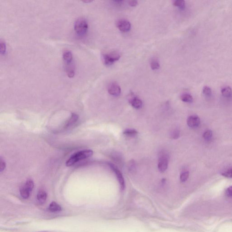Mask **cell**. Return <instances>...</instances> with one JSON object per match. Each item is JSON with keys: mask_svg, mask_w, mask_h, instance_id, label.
<instances>
[{"mask_svg": "<svg viewBox=\"0 0 232 232\" xmlns=\"http://www.w3.org/2000/svg\"><path fill=\"white\" fill-rule=\"evenodd\" d=\"M93 154V151L91 150H84L76 152L68 160L66 165L67 166H71L79 161L91 157Z\"/></svg>", "mask_w": 232, "mask_h": 232, "instance_id": "obj_1", "label": "cell"}, {"mask_svg": "<svg viewBox=\"0 0 232 232\" xmlns=\"http://www.w3.org/2000/svg\"><path fill=\"white\" fill-rule=\"evenodd\" d=\"M89 24L87 20L84 18L78 19L74 24V30L76 34L79 37L86 35L88 32Z\"/></svg>", "mask_w": 232, "mask_h": 232, "instance_id": "obj_2", "label": "cell"}, {"mask_svg": "<svg viewBox=\"0 0 232 232\" xmlns=\"http://www.w3.org/2000/svg\"><path fill=\"white\" fill-rule=\"evenodd\" d=\"M34 187V183L33 180L28 179L26 182L21 187L20 189V194L24 199H27L30 196Z\"/></svg>", "mask_w": 232, "mask_h": 232, "instance_id": "obj_3", "label": "cell"}, {"mask_svg": "<svg viewBox=\"0 0 232 232\" xmlns=\"http://www.w3.org/2000/svg\"><path fill=\"white\" fill-rule=\"evenodd\" d=\"M121 57L120 54L116 51H112L102 55V60L106 66H111Z\"/></svg>", "mask_w": 232, "mask_h": 232, "instance_id": "obj_4", "label": "cell"}, {"mask_svg": "<svg viewBox=\"0 0 232 232\" xmlns=\"http://www.w3.org/2000/svg\"><path fill=\"white\" fill-rule=\"evenodd\" d=\"M169 156L166 153H161L159 159L158 168L161 172H164L168 167Z\"/></svg>", "mask_w": 232, "mask_h": 232, "instance_id": "obj_5", "label": "cell"}, {"mask_svg": "<svg viewBox=\"0 0 232 232\" xmlns=\"http://www.w3.org/2000/svg\"><path fill=\"white\" fill-rule=\"evenodd\" d=\"M108 166H110L112 170L116 174V177H117V179L118 180L120 186H121V189H124L125 188V182H124V178H123L122 174L121 171L118 170L117 167L114 166L113 164L111 163H108Z\"/></svg>", "mask_w": 232, "mask_h": 232, "instance_id": "obj_6", "label": "cell"}, {"mask_svg": "<svg viewBox=\"0 0 232 232\" xmlns=\"http://www.w3.org/2000/svg\"><path fill=\"white\" fill-rule=\"evenodd\" d=\"M116 25L120 31L123 32H127L131 29V24L130 22L124 19L118 20Z\"/></svg>", "mask_w": 232, "mask_h": 232, "instance_id": "obj_7", "label": "cell"}, {"mask_svg": "<svg viewBox=\"0 0 232 232\" xmlns=\"http://www.w3.org/2000/svg\"><path fill=\"white\" fill-rule=\"evenodd\" d=\"M107 90L110 94L114 96H118L121 94V88L118 84L115 82L111 83L109 84Z\"/></svg>", "mask_w": 232, "mask_h": 232, "instance_id": "obj_8", "label": "cell"}, {"mask_svg": "<svg viewBox=\"0 0 232 232\" xmlns=\"http://www.w3.org/2000/svg\"><path fill=\"white\" fill-rule=\"evenodd\" d=\"M187 123L190 128H197L200 124V118L196 115H191L188 118Z\"/></svg>", "mask_w": 232, "mask_h": 232, "instance_id": "obj_9", "label": "cell"}, {"mask_svg": "<svg viewBox=\"0 0 232 232\" xmlns=\"http://www.w3.org/2000/svg\"><path fill=\"white\" fill-rule=\"evenodd\" d=\"M129 102L133 107L137 109L140 108L143 105V102L139 98L135 96L133 94H131V97L129 99Z\"/></svg>", "mask_w": 232, "mask_h": 232, "instance_id": "obj_10", "label": "cell"}, {"mask_svg": "<svg viewBox=\"0 0 232 232\" xmlns=\"http://www.w3.org/2000/svg\"><path fill=\"white\" fill-rule=\"evenodd\" d=\"M63 59L66 64L72 63L73 56L72 52L70 50H66L63 54Z\"/></svg>", "mask_w": 232, "mask_h": 232, "instance_id": "obj_11", "label": "cell"}, {"mask_svg": "<svg viewBox=\"0 0 232 232\" xmlns=\"http://www.w3.org/2000/svg\"><path fill=\"white\" fill-rule=\"evenodd\" d=\"M66 70L68 77L72 78L75 75V69L72 63L66 64Z\"/></svg>", "mask_w": 232, "mask_h": 232, "instance_id": "obj_12", "label": "cell"}, {"mask_svg": "<svg viewBox=\"0 0 232 232\" xmlns=\"http://www.w3.org/2000/svg\"><path fill=\"white\" fill-rule=\"evenodd\" d=\"M47 196V193L45 191L40 190L37 194V199L40 203L43 204L46 201Z\"/></svg>", "mask_w": 232, "mask_h": 232, "instance_id": "obj_13", "label": "cell"}, {"mask_svg": "<svg viewBox=\"0 0 232 232\" xmlns=\"http://www.w3.org/2000/svg\"><path fill=\"white\" fill-rule=\"evenodd\" d=\"M49 210L52 212L60 211L62 209L61 206L57 204L56 202H52L50 205L49 207Z\"/></svg>", "mask_w": 232, "mask_h": 232, "instance_id": "obj_14", "label": "cell"}, {"mask_svg": "<svg viewBox=\"0 0 232 232\" xmlns=\"http://www.w3.org/2000/svg\"><path fill=\"white\" fill-rule=\"evenodd\" d=\"M221 93L226 98H229L232 95V90L228 86L224 87L221 90Z\"/></svg>", "mask_w": 232, "mask_h": 232, "instance_id": "obj_15", "label": "cell"}, {"mask_svg": "<svg viewBox=\"0 0 232 232\" xmlns=\"http://www.w3.org/2000/svg\"><path fill=\"white\" fill-rule=\"evenodd\" d=\"M78 118V115L75 113H73L70 120H69L68 122L67 123L66 125V128H68V127H71L73 125L77 122Z\"/></svg>", "mask_w": 232, "mask_h": 232, "instance_id": "obj_16", "label": "cell"}, {"mask_svg": "<svg viewBox=\"0 0 232 232\" xmlns=\"http://www.w3.org/2000/svg\"><path fill=\"white\" fill-rule=\"evenodd\" d=\"M180 99L182 101L185 102H192L193 101L192 96L188 94H184L182 95Z\"/></svg>", "mask_w": 232, "mask_h": 232, "instance_id": "obj_17", "label": "cell"}, {"mask_svg": "<svg viewBox=\"0 0 232 232\" xmlns=\"http://www.w3.org/2000/svg\"><path fill=\"white\" fill-rule=\"evenodd\" d=\"M123 133L129 137H134L137 135L138 132L135 129H127L123 132Z\"/></svg>", "mask_w": 232, "mask_h": 232, "instance_id": "obj_18", "label": "cell"}, {"mask_svg": "<svg viewBox=\"0 0 232 232\" xmlns=\"http://www.w3.org/2000/svg\"><path fill=\"white\" fill-rule=\"evenodd\" d=\"M151 67L152 70H157L160 68V64L157 60L154 59L151 62Z\"/></svg>", "mask_w": 232, "mask_h": 232, "instance_id": "obj_19", "label": "cell"}, {"mask_svg": "<svg viewBox=\"0 0 232 232\" xmlns=\"http://www.w3.org/2000/svg\"><path fill=\"white\" fill-rule=\"evenodd\" d=\"M173 5L175 6L179 7L180 9H184L185 7V1L183 0H177L174 1Z\"/></svg>", "mask_w": 232, "mask_h": 232, "instance_id": "obj_20", "label": "cell"}, {"mask_svg": "<svg viewBox=\"0 0 232 232\" xmlns=\"http://www.w3.org/2000/svg\"><path fill=\"white\" fill-rule=\"evenodd\" d=\"M6 44L4 40H1L0 41V51L1 55H4L6 53Z\"/></svg>", "mask_w": 232, "mask_h": 232, "instance_id": "obj_21", "label": "cell"}, {"mask_svg": "<svg viewBox=\"0 0 232 232\" xmlns=\"http://www.w3.org/2000/svg\"><path fill=\"white\" fill-rule=\"evenodd\" d=\"M213 136V133L211 130H207L204 133L203 138L205 140H210Z\"/></svg>", "mask_w": 232, "mask_h": 232, "instance_id": "obj_22", "label": "cell"}, {"mask_svg": "<svg viewBox=\"0 0 232 232\" xmlns=\"http://www.w3.org/2000/svg\"><path fill=\"white\" fill-rule=\"evenodd\" d=\"M189 176V172H184L182 173L181 174V175H180V181L182 182H186L187 179L188 178Z\"/></svg>", "mask_w": 232, "mask_h": 232, "instance_id": "obj_23", "label": "cell"}, {"mask_svg": "<svg viewBox=\"0 0 232 232\" xmlns=\"http://www.w3.org/2000/svg\"><path fill=\"white\" fill-rule=\"evenodd\" d=\"M203 93L206 96H210L211 95V89L208 86H205L203 88Z\"/></svg>", "mask_w": 232, "mask_h": 232, "instance_id": "obj_24", "label": "cell"}, {"mask_svg": "<svg viewBox=\"0 0 232 232\" xmlns=\"http://www.w3.org/2000/svg\"><path fill=\"white\" fill-rule=\"evenodd\" d=\"M179 134H180V132H179V130L176 129V130H173L171 133V138L173 139H177L179 138Z\"/></svg>", "mask_w": 232, "mask_h": 232, "instance_id": "obj_25", "label": "cell"}, {"mask_svg": "<svg viewBox=\"0 0 232 232\" xmlns=\"http://www.w3.org/2000/svg\"><path fill=\"white\" fill-rule=\"evenodd\" d=\"M221 175L225 177L228 178H232V168H229L228 170L225 171L224 172H223Z\"/></svg>", "mask_w": 232, "mask_h": 232, "instance_id": "obj_26", "label": "cell"}, {"mask_svg": "<svg viewBox=\"0 0 232 232\" xmlns=\"http://www.w3.org/2000/svg\"><path fill=\"white\" fill-rule=\"evenodd\" d=\"M0 171L1 172L5 170L6 168V164L4 161V160H2V158H1V164H0Z\"/></svg>", "mask_w": 232, "mask_h": 232, "instance_id": "obj_27", "label": "cell"}, {"mask_svg": "<svg viewBox=\"0 0 232 232\" xmlns=\"http://www.w3.org/2000/svg\"><path fill=\"white\" fill-rule=\"evenodd\" d=\"M227 195L228 196H232V186H230L227 189L226 191Z\"/></svg>", "mask_w": 232, "mask_h": 232, "instance_id": "obj_28", "label": "cell"}, {"mask_svg": "<svg viewBox=\"0 0 232 232\" xmlns=\"http://www.w3.org/2000/svg\"><path fill=\"white\" fill-rule=\"evenodd\" d=\"M138 1H129V5H130L131 6H136L138 5Z\"/></svg>", "mask_w": 232, "mask_h": 232, "instance_id": "obj_29", "label": "cell"}, {"mask_svg": "<svg viewBox=\"0 0 232 232\" xmlns=\"http://www.w3.org/2000/svg\"><path fill=\"white\" fill-rule=\"evenodd\" d=\"M45 232V231H44V232Z\"/></svg>", "mask_w": 232, "mask_h": 232, "instance_id": "obj_30", "label": "cell"}]
</instances>
